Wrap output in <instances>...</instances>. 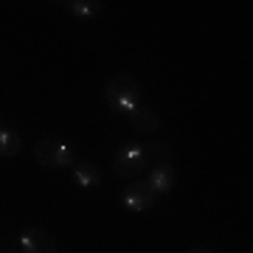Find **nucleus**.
<instances>
[{"label": "nucleus", "mask_w": 253, "mask_h": 253, "mask_svg": "<svg viewBox=\"0 0 253 253\" xmlns=\"http://www.w3.org/2000/svg\"><path fill=\"white\" fill-rule=\"evenodd\" d=\"M191 253H211V251H208V248H194Z\"/></svg>", "instance_id": "nucleus-11"}, {"label": "nucleus", "mask_w": 253, "mask_h": 253, "mask_svg": "<svg viewBox=\"0 0 253 253\" xmlns=\"http://www.w3.org/2000/svg\"><path fill=\"white\" fill-rule=\"evenodd\" d=\"M146 183H149L158 194H169V191L174 189V183H177V172H174V166L169 161H161L146 172Z\"/></svg>", "instance_id": "nucleus-7"}, {"label": "nucleus", "mask_w": 253, "mask_h": 253, "mask_svg": "<svg viewBox=\"0 0 253 253\" xmlns=\"http://www.w3.org/2000/svg\"><path fill=\"white\" fill-rule=\"evenodd\" d=\"M20 251L23 253H56V242L45 228L31 225L20 234Z\"/></svg>", "instance_id": "nucleus-5"}, {"label": "nucleus", "mask_w": 253, "mask_h": 253, "mask_svg": "<svg viewBox=\"0 0 253 253\" xmlns=\"http://www.w3.org/2000/svg\"><path fill=\"white\" fill-rule=\"evenodd\" d=\"M34 161L42 163L45 169H68V166L76 163V158H73V149L62 138H42L34 146Z\"/></svg>", "instance_id": "nucleus-3"}, {"label": "nucleus", "mask_w": 253, "mask_h": 253, "mask_svg": "<svg viewBox=\"0 0 253 253\" xmlns=\"http://www.w3.org/2000/svg\"><path fill=\"white\" fill-rule=\"evenodd\" d=\"M23 146V138L11 126H0V158H14Z\"/></svg>", "instance_id": "nucleus-10"}, {"label": "nucleus", "mask_w": 253, "mask_h": 253, "mask_svg": "<svg viewBox=\"0 0 253 253\" xmlns=\"http://www.w3.org/2000/svg\"><path fill=\"white\" fill-rule=\"evenodd\" d=\"M126 121H129V126L135 129L138 135H155V132L161 129V116H158L149 104H138V107L126 116Z\"/></svg>", "instance_id": "nucleus-6"}, {"label": "nucleus", "mask_w": 253, "mask_h": 253, "mask_svg": "<svg viewBox=\"0 0 253 253\" xmlns=\"http://www.w3.org/2000/svg\"><path fill=\"white\" fill-rule=\"evenodd\" d=\"M104 101L116 116L126 118L141 104V84L132 73H116L104 87Z\"/></svg>", "instance_id": "nucleus-2"}, {"label": "nucleus", "mask_w": 253, "mask_h": 253, "mask_svg": "<svg viewBox=\"0 0 253 253\" xmlns=\"http://www.w3.org/2000/svg\"><path fill=\"white\" fill-rule=\"evenodd\" d=\"M73 180L79 189H96L101 183V169L93 161H76L73 163Z\"/></svg>", "instance_id": "nucleus-8"}, {"label": "nucleus", "mask_w": 253, "mask_h": 253, "mask_svg": "<svg viewBox=\"0 0 253 253\" xmlns=\"http://www.w3.org/2000/svg\"><path fill=\"white\" fill-rule=\"evenodd\" d=\"M166 155L169 149L161 144H126L113 158V172L126 180H138V174L149 172L155 163L166 161Z\"/></svg>", "instance_id": "nucleus-1"}, {"label": "nucleus", "mask_w": 253, "mask_h": 253, "mask_svg": "<svg viewBox=\"0 0 253 253\" xmlns=\"http://www.w3.org/2000/svg\"><path fill=\"white\" fill-rule=\"evenodd\" d=\"M6 253H23V251H6Z\"/></svg>", "instance_id": "nucleus-12"}, {"label": "nucleus", "mask_w": 253, "mask_h": 253, "mask_svg": "<svg viewBox=\"0 0 253 253\" xmlns=\"http://www.w3.org/2000/svg\"><path fill=\"white\" fill-rule=\"evenodd\" d=\"M62 6L71 11L73 17H79V20L99 17L101 9H104V3H101V0H68V3H62Z\"/></svg>", "instance_id": "nucleus-9"}, {"label": "nucleus", "mask_w": 253, "mask_h": 253, "mask_svg": "<svg viewBox=\"0 0 253 253\" xmlns=\"http://www.w3.org/2000/svg\"><path fill=\"white\" fill-rule=\"evenodd\" d=\"M121 203H124V208H129V211H149V208L158 203V191H155L146 180H132L124 189V194H121Z\"/></svg>", "instance_id": "nucleus-4"}]
</instances>
